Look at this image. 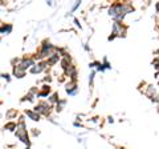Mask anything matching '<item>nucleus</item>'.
I'll list each match as a JSON object with an SVG mask.
<instances>
[{
    "instance_id": "6",
    "label": "nucleus",
    "mask_w": 159,
    "mask_h": 149,
    "mask_svg": "<svg viewBox=\"0 0 159 149\" xmlns=\"http://www.w3.org/2000/svg\"><path fill=\"white\" fill-rule=\"evenodd\" d=\"M12 32V25L11 24H3L2 27H0V34H3V35H8Z\"/></svg>"
},
{
    "instance_id": "9",
    "label": "nucleus",
    "mask_w": 159,
    "mask_h": 149,
    "mask_svg": "<svg viewBox=\"0 0 159 149\" xmlns=\"http://www.w3.org/2000/svg\"><path fill=\"white\" fill-rule=\"evenodd\" d=\"M16 115H17V111H16V109H9V111L5 113L7 119H12L13 116H16Z\"/></svg>"
},
{
    "instance_id": "5",
    "label": "nucleus",
    "mask_w": 159,
    "mask_h": 149,
    "mask_svg": "<svg viewBox=\"0 0 159 149\" xmlns=\"http://www.w3.org/2000/svg\"><path fill=\"white\" fill-rule=\"evenodd\" d=\"M46 67V63H39L35 64L33 67H31V73H40L41 71H44Z\"/></svg>"
},
{
    "instance_id": "4",
    "label": "nucleus",
    "mask_w": 159,
    "mask_h": 149,
    "mask_svg": "<svg viewBox=\"0 0 159 149\" xmlns=\"http://www.w3.org/2000/svg\"><path fill=\"white\" fill-rule=\"evenodd\" d=\"M20 65L24 68L25 71H27V68L33 67V65H35V60H33V59H31V57H24V59L20 61Z\"/></svg>"
},
{
    "instance_id": "15",
    "label": "nucleus",
    "mask_w": 159,
    "mask_h": 149,
    "mask_svg": "<svg viewBox=\"0 0 159 149\" xmlns=\"http://www.w3.org/2000/svg\"><path fill=\"white\" fill-rule=\"evenodd\" d=\"M32 133H33V136H37V134H39L40 132H39V130H33V132H32Z\"/></svg>"
},
{
    "instance_id": "16",
    "label": "nucleus",
    "mask_w": 159,
    "mask_h": 149,
    "mask_svg": "<svg viewBox=\"0 0 159 149\" xmlns=\"http://www.w3.org/2000/svg\"><path fill=\"white\" fill-rule=\"evenodd\" d=\"M157 11H158V12H159V3H158V4H157Z\"/></svg>"
},
{
    "instance_id": "17",
    "label": "nucleus",
    "mask_w": 159,
    "mask_h": 149,
    "mask_svg": "<svg viewBox=\"0 0 159 149\" xmlns=\"http://www.w3.org/2000/svg\"><path fill=\"white\" fill-rule=\"evenodd\" d=\"M0 105H2V101H0Z\"/></svg>"
},
{
    "instance_id": "12",
    "label": "nucleus",
    "mask_w": 159,
    "mask_h": 149,
    "mask_svg": "<svg viewBox=\"0 0 159 149\" xmlns=\"http://www.w3.org/2000/svg\"><path fill=\"white\" fill-rule=\"evenodd\" d=\"M42 92H50V87L49 85H42Z\"/></svg>"
},
{
    "instance_id": "3",
    "label": "nucleus",
    "mask_w": 159,
    "mask_h": 149,
    "mask_svg": "<svg viewBox=\"0 0 159 149\" xmlns=\"http://www.w3.org/2000/svg\"><path fill=\"white\" fill-rule=\"evenodd\" d=\"M25 72H27V71H25L20 64H17V65H15V67H13V75H15L16 77H19V79L24 77V76H25Z\"/></svg>"
},
{
    "instance_id": "7",
    "label": "nucleus",
    "mask_w": 159,
    "mask_h": 149,
    "mask_svg": "<svg viewBox=\"0 0 159 149\" xmlns=\"http://www.w3.org/2000/svg\"><path fill=\"white\" fill-rule=\"evenodd\" d=\"M57 61H59V55H57V53H53L52 56L48 57V60H46V64L53 65V64H56Z\"/></svg>"
},
{
    "instance_id": "10",
    "label": "nucleus",
    "mask_w": 159,
    "mask_h": 149,
    "mask_svg": "<svg viewBox=\"0 0 159 149\" xmlns=\"http://www.w3.org/2000/svg\"><path fill=\"white\" fill-rule=\"evenodd\" d=\"M4 129L15 130V129H16V124H15V122H8V124H5V125H4Z\"/></svg>"
},
{
    "instance_id": "13",
    "label": "nucleus",
    "mask_w": 159,
    "mask_h": 149,
    "mask_svg": "<svg viewBox=\"0 0 159 149\" xmlns=\"http://www.w3.org/2000/svg\"><path fill=\"white\" fill-rule=\"evenodd\" d=\"M48 94H49L48 92H40L37 96H39V97H45V96H48Z\"/></svg>"
},
{
    "instance_id": "1",
    "label": "nucleus",
    "mask_w": 159,
    "mask_h": 149,
    "mask_svg": "<svg viewBox=\"0 0 159 149\" xmlns=\"http://www.w3.org/2000/svg\"><path fill=\"white\" fill-rule=\"evenodd\" d=\"M16 137L23 141V143L27 144V147L31 145V141L28 139V133H27V129H25L24 121H20L19 124H16Z\"/></svg>"
},
{
    "instance_id": "2",
    "label": "nucleus",
    "mask_w": 159,
    "mask_h": 149,
    "mask_svg": "<svg viewBox=\"0 0 159 149\" xmlns=\"http://www.w3.org/2000/svg\"><path fill=\"white\" fill-rule=\"evenodd\" d=\"M35 112H36V113H39V115H49L50 107H49V104H46V103H44V101H41V103H39L35 107Z\"/></svg>"
},
{
    "instance_id": "11",
    "label": "nucleus",
    "mask_w": 159,
    "mask_h": 149,
    "mask_svg": "<svg viewBox=\"0 0 159 149\" xmlns=\"http://www.w3.org/2000/svg\"><path fill=\"white\" fill-rule=\"evenodd\" d=\"M50 103H59V94L57 93H53L52 96H50Z\"/></svg>"
},
{
    "instance_id": "8",
    "label": "nucleus",
    "mask_w": 159,
    "mask_h": 149,
    "mask_svg": "<svg viewBox=\"0 0 159 149\" xmlns=\"http://www.w3.org/2000/svg\"><path fill=\"white\" fill-rule=\"evenodd\" d=\"M25 115L29 116V117L32 120H35V121H39V120H40V115L36 113V112H33V111H25Z\"/></svg>"
},
{
    "instance_id": "14",
    "label": "nucleus",
    "mask_w": 159,
    "mask_h": 149,
    "mask_svg": "<svg viewBox=\"0 0 159 149\" xmlns=\"http://www.w3.org/2000/svg\"><path fill=\"white\" fill-rule=\"evenodd\" d=\"M2 77H4V79H7V80H9V75H7V73H3V75H2Z\"/></svg>"
}]
</instances>
